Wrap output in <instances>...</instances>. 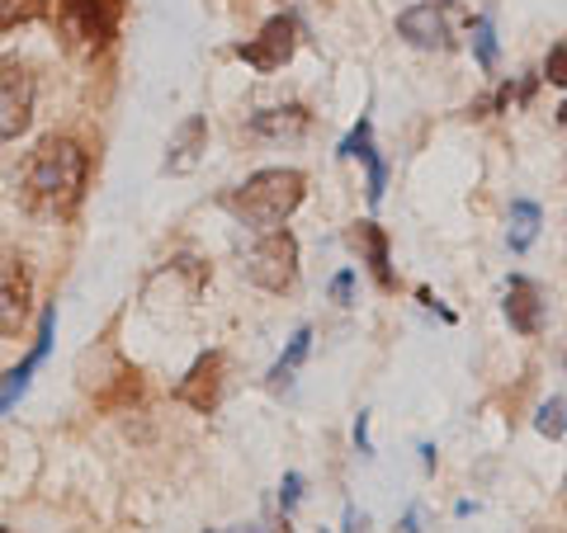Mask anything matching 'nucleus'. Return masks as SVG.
Listing matches in <instances>:
<instances>
[{
    "label": "nucleus",
    "mask_w": 567,
    "mask_h": 533,
    "mask_svg": "<svg viewBox=\"0 0 567 533\" xmlns=\"http://www.w3.org/2000/svg\"><path fill=\"white\" fill-rule=\"evenodd\" d=\"M85 175H91V156L76 137H43L24 175V199L29 208L66 218L85 194Z\"/></svg>",
    "instance_id": "f257e3e1"
},
{
    "label": "nucleus",
    "mask_w": 567,
    "mask_h": 533,
    "mask_svg": "<svg viewBox=\"0 0 567 533\" xmlns=\"http://www.w3.org/2000/svg\"><path fill=\"white\" fill-rule=\"evenodd\" d=\"M303 170H256L246 185H237L233 194H227V212L241 222V227H251V232H275V227L289 222V212L303 203Z\"/></svg>",
    "instance_id": "f03ea898"
},
{
    "label": "nucleus",
    "mask_w": 567,
    "mask_h": 533,
    "mask_svg": "<svg viewBox=\"0 0 567 533\" xmlns=\"http://www.w3.org/2000/svg\"><path fill=\"white\" fill-rule=\"evenodd\" d=\"M241 270L265 293H289L298 283V241H293V232H284V227L260 232V241L251 245V255H246Z\"/></svg>",
    "instance_id": "7ed1b4c3"
},
{
    "label": "nucleus",
    "mask_w": 567,
    "mask_h": 533,
    "mask_svg": "<svg viewBox=\"0 0 567 533\" xmlns=\"http://www.w3.org/2000/svg\"><path fill=\"white\" fill-rule=\"evenodd\" d=\"M33 71L20 58H0V142H14L33 123Z\"/></svg>",
    "instance_id": "20e7f679"
},
{
    "label": "nucleus",
    "mask_w": 567,
    "mask_h": 533,
    "mask_svg": "<svg viewBox=\"0 0 567 533\" xmlns=\"http://www.w3.org/2000/svg\"><path fill=\"white\" fill-rule=\"evenodd\" d=\"M33 312V274L24 255L0 251V341H14Z\"/></svg>",
    "instance_id": "39448f33"
},
{
    "label": "nucleus",
    "mask_w": 567,
    "mask_h": 533,
    "mask_svg": "<svg viewBox=\"0 0 567 533\" xmlns=\"http://www.w3.org/2000/svg\"><path fill=\"white\" fill-rule=\"evenodd\" d=\"M62 24L85 52H100L118 29V0H62Z\"/></svg>",
    "instance_id": "423d86ee"
},
{
    "label": "nucleus",
    "mask_w": 567,
    "mask_h": 533,
    "mask_svg": "<svg viewBox=\"0 0 567 533\" xmlns=\"http://www.w3.org/2000/svg\"><path fill=\"white\" fill-rule=\"evenodd\" d=\"M218 397H223V354L208 349L194 359L185 378L175 383V401H185L189 411H199V416H213L218 411Z\"/></svg>",
    "instance_id": "0eeeda50"
},
{
    "label": "nucleus",
    "mask_w": 567,
    "mask_h": 533,
    "mask_svg": "<svg viewBox=\"0 0 567 533\" xmlns=\"http://www.w3.org/2000/svg\"><path fill=\"white\" fill-rule=\"evenodd\" d=\"M293 20H289V14H275V20L270 24H265L260 33H256V39H246V43H237V58L241 62H251L256 71H279L284 62H289L293 58Z\"/></svg>",
    "instance_id": "6e6552de"
},
{
    "label": "nucleus",
    "mask_w": 567,
    "mask_h": 533,
    "mask_svg": "<svg viewBox=\"0 0 567 533\" xmlns=\"http://www.w3.org/2000/svg\"><path fill=\"white\" fill-rule=\"evenodd\" d=\"M52 331H58V307H43V316H39V341H33V349L6 373V383H0V416H6L10 406L29 393L33 373H39V364L48 359V349H52Z\"/></svg>",
    "instance_id": "1a4fd4ad"
},
{
    "label": "nucleus",
    "mask_w": 567,
    "mask_h": 533,
    "mask_svg": "<svg viewBox=\"0 0 567 533\" xmlns=\"http://www.w3.org/2000/svg\"><path fill=\"white\" fill-rule=\"evenodd\" d=\"M544 316H548V302H544V289L535 279L516 274L506 283V322L516 326L520 335H539L544 331Z\"/></svg>",
    "instance_id": "9d476101"
},
{
    "label": "nucleus",
    "mask_w": 567,
    "mask_h": 533,
    "mask_svg": "<svg viewBox=\"0 0 567 533\" xmlns=\"http://www.w3.org/2000/svg\"><path fill=\"white\" fill-rule=\"evenodd\" d=\"M204 151H208V118L189 114L181 128H175L171 147H166V175H189L194 166L204 161Z\"/></svg>",
    "instance_id": "9b49d317"
},
{
    "label": "nucleus",
    "mask_w": 567,
    "mask_h": 533,
    "mask_svg": "<svg viewBox=\"0 0 567 533\" xmlns=\"http://www.w3.org/2000/svg\"><path fill=\"white\" fill-rule=\"evenodd\" d=\"M341 156H354V161H364V170H369V203H383L388 161H383L379 147H374V123H369V118L354 123V133L341 142Z\"/></svg>",
    "instance_id": "f8f14e48"
},
{
    "label": "nucleus",
    "mask_w": 567,
    "mask_h": 533,
    "mask_svg": "<svg viewBox=\"0 0 567 533\" xmlns=\"http://www.w3.org/2000/svg\"><path fill=\"white\" fill-rule=\"evenodd\" d=\"M398 33L412 48L435 52V48L450 43V20H445V10H435V6H412V10L398 14Z\"/></svg>",
    "instance_id": "ddd939ff"
},
{
    "label": "nucleus",
    "mask_w": 567,
    "mask_h": 533,
    "mask_svg": "<svg viewBox=\"0 0 567 533\" xmlns=\"http://www.w3.org/2000/svg\"><path fill=\"white\" fill-rule=\"evenodd\" d=\"M346 245L354 255H364V264L374 270V279H379V289H393V264H388V232L379 222H354L350 232H346Z\"/></svg>",
    "instance_id": "4468645a"
},
{
    "label": "nucleus",
    "mask_w": 567,
    "mask_h": 533,
    "mask_svg": "<svg viewBox=\"0 0 567 533\" xmlns=\"http://www.w3.org/2000/svg\"><path fill=\"white\" fill-rule=\"evenodd\" d=\"M539 227H544V212L539 203H529V199H516L506 212V241H511V251H529L539 237Z\"/></svg>",
    "instance_id": "2eb2a0df"
},
{
    "label": "nucleus",
    "mask_w": 567,
    "mask_h": 533,
    "mask_svg": "<svg viewBox=\"0 0 567 533\" xmlns=\"http://www.w3.org/2000/svg\"><path fill=\"white\" fill-rule=\"evenodd\" d=\"M308 349H312V331H308V326H298V331H293V341H289V349H284L279 359H275V368H270V387H275V393H284V387L293 383V373L303 368Z\"/></svg>",
    "instance_id": "dca6fc26"
},
{
    "label": "nucleus",
    "mask_w": 567,
    "mask_h": 533,
    "mask_svg": "<svg viewBox=\"0 0 567 533\" xmlns=\"http://www.w3.org/2000/svg\"><path fill=\"white\" fill-rule=\"evenodd\" d=\"M251 128L256 133H270V137H279V133H303L308 128V114L298 109V104H289V109H265V114L251 118Z\"/></svg>",
    "instance_id": "f3484780"
},
{
    "label": "nucleus",
    "mask_w": 567,
    "mask_h": 533,
    "mask_svg": "<svg viewBox=\"0 0 567 533\" xmlns=\"http://www.w3.org/2000/svg\"><path fill=\"white\" fill-rule=\"evenodd\" d=\"M563 411H567V401H563V393H554L544 406H539V416H535V430L544 435V439H554V443H563V435H567V420H563Z\"/></svg>",
    "instance_id": "a211bd4d"
},
{
    "label": "nucleus",
    "mask_w": 567,
    "mask_h": 533,
    "mask_svg": "<svg viewBox=\"0 0 567 533\" xmlns=\"http://www.w3.org/2000/svg\"><path fill=\"white\" fill-rule=\"evenodd\" d=\"M473 58H477V66L483 71H492L496 66V29H492V20H473Z\"/></svg>",
    "instance_id": "6ab92c4d"
},
{
    "label": "nucleus",
    "mask_w": 567,
    "mask_h": 533,
    "mask_svg": "<svg viewBox=\"0 0 567 533\" xmlns=\"http://www.w3.org/2000/svg\"><path fill=\"white\" fill-rule=\"evenodd\" d=\"M43 14V0H0V33L14 24H29Z\"/></svg>",
    "instance_id": "aec40b11"
},
{
    "label": "nucleus",
    "mask_w": 567,
    "mask_h": 533,
    "mask_svg": "<svg viewBox=\"0 0 567 533\" xmlns=\"http://www.w3.org/2000/svg\"><path fill=\"white\" fill-rule=\"evenodd\" d=\"M298 501H303V472H289V477H284V487H279V510H284V520L293 514Z\"/></svg>",
    "instance_id": "412c9836"
},
{
    "label": "nucleus",
    "mask_w": 567,
    "mask_h": 533,
    "mask_svg": "<svg viewBox=\"0 0 567 533\" xmlns=\"http://www.w3.org/2000/svg\"><path fill=\"white\" fill-rule=\"evenodd\" d=\"M563 62H567V48H563V43H554V52H548V62H544V76L554 81V85H567V71H563Z\"/></svg>",
    "instance_id": "4be33fe9"
},
{
    "label": "nucleus",
    "mask_w": 567,
    "mask_h": 533,
    "mask_svg": "<svg viewBox=\"0 0 567 533\" xmlns=\"http://www.w3.org/2000/svg\"><path fill=\"white\" fill-rule=\"evenodd\" d=\"M350 293H354V274H350V270H341V274L331 279V297L341 302V307H350Z\"/></svg>",
    "instance_id": "5701e85b"
},
{
    "label": "nucleus",
    "mask_w": 567,
    "mask_h": 533,
    "mask_svg": "<svg viewBox=\"0 0 567 533\" xmlns=\"http://www.w3.org/2000/svg\"><path fill=\"white\" fill-rule=\"evenodd\" d=\"M0 533H10V529H0Z\"/></svg>",
    "instance_id": "b1692460"
},
{
    "label": "nucleus",
    "mask_w": 567,
    "mask_h": 533,
    "mask_svg": "<svg viewBox=\"0 0 567 533\" xmlns=\"http://www.w3.org/2000/svg\"><path fill=\"white\" fill-rule=\"evenodd\" d=\"M322 533H327V529H322Z\"/></svg>",
    "instance_id": "393cba45"
}]
</instances>
